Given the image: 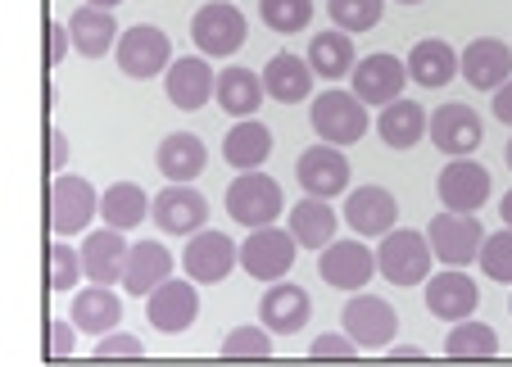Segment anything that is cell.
I'll list each match as a JSON object with an SVG mask.
<instances>
[{
	"label": "cell",
	"mask_w": 512,
	"mask_h": 367,
	"mask_svg": "<svg viewBox=\"0 0 512 367\" xmlns=\"http://www.w3.org/2000/svg\"><path fill=\"white\" fill-rule=\"evenodd\" d=\"M309 354H313V358H354L358 345H354L349 336H331V331H327V336H318V340L309 345Z\"/></svg>",
	"instance_id": "obj_43"
},
{
	"label": "cell",
	"mask_w": 512,
	"mask_h": 367,
	"mask_svg": "<svg viewBox=\"0 0 512 367\" xmlns=\"http://www.w3.org/2000/svg\"><path fill=\"white\" fill-rule=\"evenodd\" d=\"M399 218V204L386 186H358L345 200V223L354 227L358 236H386Z\"/></svg>",
	"instance_id": "obj_22"
},
{
	"label": "cell",
	"mask_w": 512,
	"mask_h": 367,
	"mask_svg": "<svg viewBox=\"0 0 512 367\" xmlns=\"http://www.w3.org/2000/svg\"><path fill=\"white\" fill-rule=\"evenodd\" d=\"M145 213H150V200L136 182H114L105 195H100V218L114 232H127V227H141Z\"/></svg>",
	"instance_id": "obj_35"
},
{
	"label": "cell",
	"mask_w": 512,
	"mask_h": 367,
	"mask_svg": "<svg viewBox=\"0 0 512 367\" xmlns=\"http://www.w3.org/2000/svg\"><path fill=\"white\" fill-rule=\"evenodd\" d=\"M168 277H173V254H168L159 241L127 245V259H123V290L127 295H141L145 300V295Z\"/></svg>",
	"instance_id": "obj_24"
},
{
	"label": "cell",
	"mask_w": 512,
	"mask_h": 367,
	"mask_svg": "<svg viewBox=\"0 0 512 367\" xmlns=\"http://www.w3.org/2000/svg\"><path fill=\"white\" fill-rule=\"evenodd\" d=\"M245 32H250V23H245V14L236 10L232 0H209L204 10H195L191 19V37L195 46L204 50V55H236V50L245 46Z\"/></svg>",
	"instance_id": "obj_6"
},
{
	"label": "cell",
	"mask_w": 512,
	"mask_h": 367,
	"mask_svg": "<svg viewBox=\"0 0 512 367\" xmlns=\"http://www.w3.org/2000/svg\"><path fill=\"white\" fill-rule=\"evenodd\" d=\"M372 254H377V272L390 286H422L431 272V241L413 227H399V232L390 227Z\"/></svg>",
	"instance_id": "obj_1"
},
{
	"label": "cell",
	"mask_w": 512,
	"mask_h": 367,
	"mask_svg": "<svg viewBox=\"0 0 512 367\" xmlns=\"http://www.w3.org/2000/svg\"><path fill=\"white\" fill-rule=\"evenodd\" d=\"M46 145H50V150H46L50 168H64V159H68V136L59 132V127H50V132H46Z\"/></svg>",
	"instance_id": "obj_46"
},
{
	"label": "cell",
	"mask_w": 512,
	"mask_h": 367,
	"mask_svg": "<svg viewBox=\"0 0 512 367\" xmlns=\"http://www.w3.org/2000/svg\"><path fill=\"white\" fill-rule=\"evenodd\" d=\"M145 345L136 336H127V331H105V336L96 340V358H141Z\"/></svg>",
	"instance_id": "obj_42"
},
{
	"label": "cell",
	"mask_w": 512,
	"mask_h": 367,
	"mask_svg": "<svg viewBox=\"0 0 512 367\" xmlns=\"http://www.w3.org/2000/svg\"><path fill=\"white\" fill-rule=\"evenodd\" d=\"M259 19L272 32L290 37V32H304L313 23V0H259Z\"/></svg>",
	"instance_id": "obj_37"
},
{
	"label": "cell",
	"mask_w": 512,
	"mask_h": 367,
	"mask_svg": "<svg viewBox=\"0 0 512 367\" xmlns=\"http://www.w3.org/2000/svg\"><path fill=\"white\" fill-rule=\"evenodd\" d=\"M145 313H150V327L155 331H164V336H182V331L200 318V290H195V281L168 277L145 295Z\"/></svg>",
	"instance_id": "obj_8"
},
{
	"label": "cell",
	"mask_w": 512,
	"mask_h": 367,
	"mask_svg": "<svg viewBox=\"0 0 512 367\" xmlns=\"http://www.w3.org/2000/svg\"><path fill=\"white\" fill-rule=\"evenodd\" d=\"M150 218H155L159 232H168V236H195L209 223V200H204L195 186L173 182L168 191H159L155 200H150Z\"/></svg>",
	"instance_id": "obj_13"
},
{
	"label": "cell",
	"mask_w": 512,
	"mask_h": 367,
	"mask_svg": "<svg viewBox=\"0 0 512 367\" xmlns=\"http://www.w3.org/2000/svg\"><path fill=\"white\" fill-rule=\"evenodd\" d=\"M494 118L512 127V78L503 82V87H494Z\"/></svg>",
	"instance_id": "obj_47"
},
{
	"label": "cell",
	"mask_w": 512,
	"mask_h": 367,
	"mask_svg": "<svg viewBox=\"0 0 512 367\" xmlns=\"http://www.w3.org/2000/svg\"><path fill=\"white\" fill-rule=\"evenodd\" d=\"M82 259V277H91L96 286H118L123 281V259H127V241L123 232L105 227V232H91L78 250Z\"/></svg>",
	"instance_id": "obj_23"
},
{
	"label": "cell",
	"mask_w": 512,
	"mask_h": 367,
	"mask_svg": "<svg viewBox=\"0 0 512 367\" xmlns=\"http://www.w3.org/2000/svg\"><path fill=\"white\" fill-rule=\"evenodd\" d=\"M123 322V300L114 295V286H96L91 290H78L73 295V327L87 331V336H105Z\"/></svg>",
	"instance_id": "obj_28"
},
{
	"label": "cell",
	"mask_w": 512,
	"mask_h": 367,
	"mask_svg": "<svg viewBox=\"0 0 512 367\" xmlns=\"http://www.w3.org/2000/svg\"><path fill=\"white\" fill-rule=\"evenodd\" d=\"M445 354L449 358H494L499 354V336H494V327H485V322L458 318L445 336Z\"/></svg>",
	"instance_id": "obj_36"
},
{
	"label": "cell",
	"mask_w": 512,
	"mask_h": 367,
	"mask_svg": "<svg viewBox=\"0 0 512 367\" xmlns=\"http://www.w3.org/2000/svg\"><path fill=\"white\" fill-rule=\"evenodd\" d=\"M46 213H50V232L55 236H78L91 227V218L100 213V195L87 177H55L46 195Z\"/></svg>",
	"instance_id": "obj_2"
},
{
	"label": "cell",
	"mask_w": 512,
	"mask_h": 367,
	"mask_svg": "<svg viewBox=\"0 0 512 367\" xmlns=\"http://www.w3.org/2000/svg\"><path fill=\"white\" fill-rule=\"evenodd\" d=\"M426 132H431L435 150H445L449 159H463L481 145L485 127H481V118H476V109H467L454 100V105L435 109V118H426Z\"/></svg>",
	"instance_id": "obj_17"
},
{
	"label": "cell",
	"mask_w": 512,
	"mask_h": 367,
	"mask_svg": "<svg viewBox=\"0 0 512 367\" xmlns=\"http://www.w3.org/2000/svg\"><path fill=\"white\" fill-rule=\"evenodd\" d=\"M349 78H354V96L363 105H390V100L404 96L408 68L395 55H363V59H354Z\"/></svg>",
	"instance_id": "obj_15"
},
{
	"label": "cell",
	"mask_w": 512,
	"mask_h": 367,
	"mask_svg": "<svg viewBox=\"0 0 512 367\" xmlns=\"http://www.w3.org/2000/svg\"><path fill=\"white\" fill-rule=\"evenodd\" d=\"M168 100H173L177 109H204L209 105V96H213V68L204 64L200 55H182V59H173L168 64Z\"/></svg>",
	"instance_id": "obj_25"
},
{
	"label": "cell",
	"mask_w": 512,
	"mask_h": 367,
	"mask_svg": "<svg viewBox=\"0 0 512 367\" xmlns=\"http://www.w3.org/2000/svg\"><path fill=\"white\" fill-rule=\"evenodd\" d=\"M114 59H118V68H123L127 78L150 82V78H159V73L173 64V46H168V37L155 28V23H136V28L118 32Z\"/></svg>",
	"instance_id": "obj_4"
},
{
	"label": "cell",
	"mask_w": 512,
	"mask_h": 367,
	"mask_svg": "<svg viewBox=\"0 0 512 367\" xmlns=\"http://www.w3.org/2000/svg\"><path fill=\"white\" fill-rule=\"evenodd\" d=\"M336 223H340V213L331 209V200L309 195V200L290 204V236H295V245L322 250L327 241H336Z\"/></svg>",
	"instance_id": "obj_30"
},
{
	"label": "cell",
	"mask_w": 512,
	"mask_h": 367,
	"mask_svg": "<svg viewBox=\"0 0 512 367\" xmlns=\"http://www.w3.org/2000/svg\"><path fill=\"white\" fill-rule=\"evenodd\" d=\"M68 41H73V50L87 55V59L109 55V46L118 41L114 10H100V5H82V10H73V19H68Z\"/></svg>",
	"instance_id": "obj_26"
},
{
	"label": "cell",
	"mask_w": 512,
	"mask_h": 367,
	"mask_svg": "<svg viewBox=\"0 0 512 367\" xmlns=\"http://www.w3.org/2000/svg\"><path fill=\"white\" fill-rule=\"evenodd\" d=\"M236 263H241V245L223 232H204V227L182 250V268L195 286H218V281H227V272H232Z\"/></svg>",
	"instance_id": "obj_9"
},
{
	"label": "cell",
	"mask_w": 512,
	"mask_h": 367,
	"mask_svg": "<svg viewBox=\"0 0 512 367\" xmlns=\"http://www.w3.org/2000/svg\"><path fill=\"white\" fill-rule=\"evenodd\" d=\"M476 304H481V286H476L467 272L449 268V272H440L435 281H426V309H431L435 318H445V322L472 318Z\"/></svg>",
	"instance_id": "obj_21"
},
{
	"label": "cell",
	"mask_w": 512,
	"mask_h": 367,
	"mask_svg": "<svg viewBox=\"0 0 512 367\" xmlns=\"http://www.w3.org/2000/svg\"><path fill=\"white\" fill-rule=\"evenodd\" d=\"M377 132L390 150H413V145L426 136V109L417 105V100H404V96L390 100V105L381 109Z\"/></svg>",
	"instance_id": "obj_33"
},
{
	"label": "cell",
	"mask_w": 512,
	"mask_h": 367,
	"mask_svg": "<svg viewBox=\"0 0 512 367\" xmlns=\"http://www.w3.org/2000/svg\"><path fill=\"white\" fill-rule=\"evenodd\" d=\"M404 68H408V78H413L417 87L435 91V87H445V82L458 73V55H454V46H449V41L426 37V41H417V46L408 50Z\"/></svg>",
	"instance_id": "obj_27"
},
{
	"label": "cell",
	"mask_w": 512,
	"mask_h": 367,
	"mask_svg": "<svg viewBox=\"0 0 512 367\" xmlns=\"http://www.w3.org/2000/svg\"><path fill=\"white\" fill-rule=\"evenodd\" d=\"M87 5H100V10H114V5H123V0H87Z\"/></svg>",
	"instance_id": "obj_50"
},
{
	"label": "cell",
	"mask_w": 512,
	"mask_h": 367,
	"mask_svg": "<svg viewBox=\"0 0 512 367\" xmlns=\"http://www.w3.org/2000/svg\"><path fill=\"white\" fill-rule=\"evenodd\" d=\"M313 318V300L309 290L295 286V281H272L268 290H263V304H259V322L268 331H277V336H295V331H304Z\"/></svg>",
	"instance_id": "obj_16"
},
{
	"label": "cell",
	"mask_w": 512,
	"mask_h": 367,
	"mask_svg": "<svg viewBox=\"0 0 512 367\" xmlns=\"http://www.w3.org/2000/svg\"><path fill=\"white\" fill-rule=\"evenodd\" d=\"M241 268L254 281H281L295 268V236L281 227H250V241L241 245Z\"/></svg>",
	"instance_id": "obj_11"
},
{
	"label": "cell",
	"mask_w": 512,
	"mask_h": 367,
	"mask_svg": "<svg viewBox=\"0 0 512 367\" xmlns=\"http://www.w3.org/2000/svg\"><path fill=\"white\" fill-rule=\"evenodd\" d=\"M386 0H327V14L340 32H368L381 23Z\"/></svg>",
	"instance_id": "obj_38"
},
{
	"label": "cell",
	"mask_w": 512,
	"mask_h": 367,
	"mask_svg": "<svg viewBox=\"0 0 512 367\" xmlns=\"http://www.w3.org/2000/svg\"><path fill=\"white\" fill-rule=\"evenodd\" d=\"M309 68L313 78H349V68H354V41H349V32H318V37L309 41Z\"/></svg>",
	"instance_id": "obj_34"
},
{
	"label": "cell",
	"mask_w": 512,
	"mask_h": 367,
	"mask_svg": "<svg viewBox=\"0 0 512 367\" xmlns=\"http://www.w3.org/2000/svg\"><path fill=\"white\" fill-rule=\"evenodd\" d=\"M458 73L472 82L476 91H494L508 82L512 73V46L499 37H476L472 46L458 55Z\"/></svg>",
	"instance_id": "obj_19"
},
{
	"label": "cell",
	"mask_w": 512,
	"mask_h": 367,
	"mask_svg": "<svg viewBox=\"0 0 512 367\" xmlns=\"http://www.w3.org/2000/svg\"><path fill=\"white\" fill-rule=\"evenodd\" d=\"M372 272H377V254L363 241H327L318 254V277L331 290H368Z\"/></svg>",
	"instance_id": "obj_12"
},
{
	"label": "cell",
	"mask_w": 512,
	"mask_h": 367,
	"mask_svg": "<svg viewBox=\"0 0 512 367\" xmlns=\"http://www.w3.org/2000/svg\"><path fill=\"white\" fill-rule=\"evenodd\" d=\"M68 46H73V41H68V23H55V19H50V23H46V64H50V68L64 64Z\"/></svg>",
	"instance_id": "obj_44"
},
{
	"label": "cell",
	"mask_w": 512,
	"mask_h": 367,
	"mask_svg": "<svg viewBox=\"0 0 512 367\" xmlns=\"http://www.w3.org/2000/svg\"><path fill=\"white\" fill-rule=\"evenodd\" d=\"M155 164L168 182H195L204 173V164H209V150H204V141L195 132H173V136H164Z\"/></svg>",
	"instance_id": "obj_29"
},
{
	"label": "cell",
	"mask_w": 512,
	"mask_h": 367,
	"mask_svg": "<svg viewBox=\"0 0 512 367\" xmlns=\"http://www.w3.org/2000/svg\"><path fill=\"white\" fill-rule=\"evenodd\" d=\"M281 209H286V195H281V186L272 182L268 173H259V168L241 173L232 186H227V213H232L241 227H268V223H277Z\"/></svg>",
	"instance_id": "obj_3"
},
{
	"label": "cell",
	"mask_w": 512,
	"mask_h": 367,
	"mask_svg": "<svg viewBox=\"0 0 512 367\" xmlns=\"http://www.w3.org/2000/svg\"><path fill=\"white\" fill-rule=\"evenodd\" d=\"M508 309H512V300H508Z\"/></svg>",
	"instance_id": "obj_53"
},
{
	"label": "cell",
	"mask_w": 512,
	"mask_h": 367,
	"mask_svg": "<svg viewBox=\"0 0 512 367\" xmlns=\"http://www.w3.org/2000/svg\"><path fill=\"white\" fill-rule=\"evenodd\" d=\"M426 241H431V254L440 263H449V268H467V263L476 259V250H481L485 241V227L476 213H440V218H431V227H426Z\"/></svg>",
	"instance_id": "obj_7"
},
{
	"label": "cell",
	"mask_w": 512,
	"mask_h": 367,
	"mask_svg": "<svg viewBox=\"0 0 512 367\" xmlns=\"http://www.w3.org/2000/svg\"><path fill=\"white\" fill-rule=\"evenodd\" d=\"M73 354V327L64 318H50V358H68Z\"/></svg>",
	"instance_id": "obj_45"
},
{
	"label": "cell",
	"mask_w": 512,
	"mask_h": 367,
	"mask_svg": "<svg viewBox=\"0 0 512 367\" xmlns=\"http://www.w3.org/2000/svg\"><path fill=\"white\" fill-rule=\"evenodd\" d=\"M476 263H481V272L490 281H508V286H512V227L485 236L481 250H476Z\"/></svg>",
	"instance_id": "obj_39"
},
{
	"label": "cell",
	"mask_w": 512,
	"mask_h": 367,
	"mask_svg": "<svg viewBox=\"0 0 512 367\" xmlns=\"http://www.w3.org/2000/svg\"><path fill=\"white\" fill-rule=\"evenodd\" d=\"M268 155H272V132L259 123V118H241V123L223 136V159L232 168H241V173L263 168V159Z\"/></svg>",
	"instance_id": "obj_31"
},
{
	"label": "cell",
	"mask_w": 512,
	"mask_h": 367,
	"mask_svg": "<svg viewBox=\"0 0 512 367\" xmlns=\"http://www.w3.org/2000/svg\"><path fill=\"white\" fill-rule=\"evenodd\" d=\"M272 336L268 327H232L223 340V358H268Z\"/></svg>",
	"instance_id": "obj_41"
},
{
	"label": "cell",
	"mask_w": 512,
	"mask_h": 367,
	"mask_svg": "<svg viewBox=\"0 0 512 367\" xmlns=\"http://www.w3.org/2000/svg\"><path fill=\"white\" fill-rule=\"evenodd\" d=\"M259 82H263V96H272L277 105H300V100L313 96L309 59L290 55V50H277V55L268 59V68L259 73Z\"/></svg>",
	"instance_id": "obj_20"
},
{
	"label": "cell",
	"mask_w": 512,
	"mask_h": 367,
	"mask_svg": "<svg viewBox=\"0 0 512 367\" xmlns=\"http://www.w3.org/2000/svg\"><path fill=\"white\" fill-rule=\"evenodd\" d=\"M499 213H503V223H508V227H512V191H508V195H503V204H499Z\"/></svg>",
	"instance_id": "obj_48"
},
{
	"label": "cell",
	"mask_w": 512,
	"mask_h": 367,
	"mask_svg": "<svg viewBox=\"0 0 512 367\" xmlns=\"http://www.w3.org/2000/svg\"><path fill=\"white\" fill-rule=\"evenodd\" d=\"M213 96H218V109L232 118H254V109L263 105V82L254 68H227L213 82Z\"/></svg>",
	"instance_id": "obj_32"
},
{
	"label": "cell",
	"mask_w": 512,
	"mask_h": 367,
	"mask_svg": "<svg viewBox=\"0 0 512 367\" xmlns=\"http://www.w3.org/2000/svg\"><path fill=\"white\" fill-rule=\"evenodd\" d=\"M399 354H404V358H422V349H417V345H399L395 358H399Z\"/></svg>",
	"instance_id": "obj_49"
},
{
	"label": "cell",
	"mask_w": 512,
	"mask_h": 367,
	"mask_svg": "<svg viewBox=\"0 0 512 367\" xmlns=\"http://www.w3.org/2000/svg\"><path fill=\"white\" fill-rule=\"evenodd\" d=\"M78 277H82V259L73 254V245L55 241L46 250V281H50V290H55V295H68V290L78 286Z\"/></svg>",
	"instance_id": "obj_40"
},
{
	"label": "cell",
	"mask_w": 512,
	"mask_h": 367,
	"mask_svg": "<svg viewBox=\"0 0 512 367\" xmlns=\"http://www.w3.org/2000/svg\"><path fill=\"white\" fill-rule=\"evenodd\" d=\"M295 182L304 186L309 195H318V200H336L340 191L349 186V159L340 145H309L300 155V164H295Z\"/></svg>",
	"instance_id": "obj_14"
},
{
	"label": "cell",
	"mask_w": 512,
	"mask_h": 367,
	"mask_svg": "<svg viewBox=\"0 0 512 367\" xmlns=\"http://www.w3.org/2000/svg\"><path fill=\"white\" fill-rule=\"evenodd\" d=\"M309 123L327 145H354L368 132V109L354 91H327V96L313 100Z\"/></svg>",
	"instance_id": "obj_5"
},
{
	"label": "cell",
	"mask_w": 512,
	"mask_h": 367,
	"mask_svg": "<svg viewBox=\"0 0 512 367\" xmlns=\"http://www.w3.org/2000/svg\"><path fill=\"white\" fill-rule=\"evenodd\" d=\"M399 5H422V0H399Z\"/></svg>",
	"instance_id": "obj_52"
},
{
	"label": "cell",
	"mask_w": 512,
	"mask_h": 367,
	"mask_svg": "<svg viewBox=\"0 0 512 367\" xmlns=\"http://www.w3.org/2000/svg\"><path fill=\"white\" fill-rule=\"evenodd\" d=\"M340 327H345V336L354 340L358 349H390V340H395V331H399V318L381 295H354V300L345 304V313H340Z\"/></svg>",
	"instance_id": "obj_10"
},
{
	"label": "cell",
	"mask_w": 512,
	"mask_h": 367,
	"mask_svg": "<svg viewBox=\"0 0 512 367\" xmlns=\"http://www.w3.org/2000/svg\"><path fill=\"white\" fill-rule=\"evenodd\" d=\"M435 191H440V204H445L449 213H476L490 200V173L463 155L435 177Z\"/></svg>",
	"instance_id": "obj_18"
},
{
	"label": "cell",
	"mask_w": 512,
	"mask_h": 367,
	"mask_svg": "<svg viewBox=\"0 0 512 367\" xmlns=\"http://www.w3.org/2000/svg\"><path fill=\"white\" fill-rule=\"evenodd\" d=\"M503 159H508V168H512V141H508V150H503Z\"/></svg>",
	"instance_id": "obj_51"
}]
</instances>
